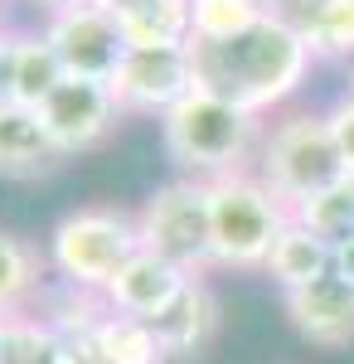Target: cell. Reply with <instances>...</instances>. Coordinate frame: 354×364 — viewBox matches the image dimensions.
<instances>
[{
  "label": "cell",
  "mask_w": 354,
  "mask_h": 364,
  "mask_svg": "<svg viewBox=\"0 0 354 364\" xmlns=\"http://www.w3.org/2000/svg\"><path fill=\"white\" fill-rule=\"evenodd\" d=\"M326 117H330V132H335V146H340V161H345V175L354 180V97H335L326 107Z\"/></svg>",
  "instance_id": "cell-24"
},
{
  "label": "cell",
  "mask_w": 354,
  "mask_h": 364,
  "mask_svg": "<svg viewBox=\"0 0 354 364\" xmlns=\"http://www.w3.org/2000/svg\"><path fill=\"white\" fill-rule=\"evenodd\" d=\"M39 34L54 44L58 63L68 78H97V83H112L117 63L127 58V39H122V25L112 20L107 10L87 5V0H73L63 10H49L34 20Z\"/></svg>",
  "instance_id": "cell-8"
},
{
  "label": "cell",
  "mask_w": 354,
  "mask_h": 364,
  "mask_svg": "<svg viewBox=\"0 0 354 364\" xmlns=\"http://www.w3.org/2000/svg\"><path fill=\"white\" fill-rule=\"evenodd\" d=\"M0 364H58V331L39 306L0 321Z\"/></svg>",
  "instance_id": "cell-19"
},
{
  "label": "cell",
  "mask_w": 354,
  "mask_h": 364,
  "mask_svg": "<svg viewBox=\"0 0 354 364\" xmlns=\"http://www.w3.org/2000/svg\"><path fill=\"white\" fill-rule=\"evenodd\" d=\"M39 122L54 141V151L63 161H78V156H92L97 146H107L127 112L117 107V92L112 83H97V78H63V83L44 97L39 107Z\"/></svg>",
  "instance_id": "cell-7"
},
{
  "label": "cell",
  "mask_w": 354,
  "mask_h": 364,
  "mask_svg": "<svg viewBox=\"0 0 354 364\" xmlns=\"http://www.w3.org/2000/svg\"><path fill=\"white\" fill-rule=\"evenodd\" d=\"M281 316L311 350H350L354 345V287L326 272L321 282L301 287V291H281Z\"/></svg>",
  "instance_id": "cell-10"
},
{
  "label": "cell",
  "mask_w": 354,
  "mask_h": 364,
  "mask_svg": "<svg viewBox=\"0 0 354 364\" xmlns=\"http://www.w3.org/2000/svg\"><path fill=\"white\" fill-rule=\"evenodd\" d=\"M190 282V272H180L175 262H165L161 252L141 248L117 277L112 287L102 291V306L112 316H136V321H156L175 296H180V287Z\"/></svg>",
  "instance_id": "cell-11"
},
{
  "label": "cell",
  "mask_w": 354,
  "mask_h": 364,
  "mask_svg": "<svg viewBox=\"0 0 354 364\" xmlns=\"http://www.w3.org/2000/svg\"><path fill=\"white\" fill-rule=\"evenodd\" d=\"M0 102H10V34L0 39Z\"/></svg>",
  "instance_id": "cell-28"
},
{
  "label": "cell",
  "mask_w": 354,
  "mask_h": 364,
  "mask_svg": "<svg viewBox=\"0 0 354 364\" xmlns=\"http://www.w3.org/2000/svg\"><path fill=\"white\" fill-rule=\"evenodd\" d=\"M194 44L190 49H127L112 73L117 107L141 122H161L175 102L194 92Z\"/></svg>",
  "instance_id": "cell-9"
},
{
  "label": "cell",
  "mask_w": 354,
  "mask_h": 364,
  "mask_svg": "<svg viewBox=\"0 0 354 364\" xmlns=\"http://www.w3.org/2000/svg\"><path fill=\"white\" fill-rule=\"evenodd\" d=\"M136 252H141V224L136 209H127V204H78L44 238L49 272L73 296H97V301Z\"/></svg>",
  "instance_id": "cell-3"
},
{
  "label": "cell",
  "mask_w": 354,
  "mask_h": 364,
  "mask_svg": "<svg viewBox=\"0 0 354 364\" xmlns=\"http://www.w3.org/2000/svg\"><path fill=\"white\" fill-rule=\"evenodd\" d=\"M345 97H354V63H345Z\"/></svg>",
  "instance_id": "cell-30"
},
{
  "label": "cell",
  "mask_w": 354,
  "mask_h": 364,
  "mask_svg": "<svg viewBox=\"0 0 354 364\" xmlns=\"http://www.w3.org/2000/svg\"><path fill=\"white\" fill-rule=\"evenodd\" d=\"M25 5H34L39 15H49V10H63V5H73V0H25Z\"/></svg>",
  "instance_id": "cell-29"
},
{
  "label": "cell",
  "mask_w": 354,
  "mask_h": 364,
  "mask_svg": "<svg viewBox=\"0 0 354 364\" xmlns=\"http://www.w3.org/2000/svg\"><path fill=\"white\" fill-rule=\"evenodd\" d=\"M10 29H15V25H10V20H5V0H0V39H5V34H10Z\"/></svg>",
  "instance_id": "cell-31"
},
{
  "label": "cell",
  "mask_w": 354,
  "mask_h": 364,
  "mask_svg": "<svg viewBox=\"0 0 354 364\" xmlns=\"http://www.w3.org/2000/svg\"><path fill=\"white\" fill-rule=\"evenodd\" d=\"M58 166L63 156L54 151L39 112L20 102H0V180H39Z\"/></svg>",
  "instance_id": "cell-13"
},
{
  "label": "cell",
  "mask_w": 354,
  "mask_h": 364,
  "mask_svg": "<svg viewBox=\"0 0 354 364\" xmlns=\"http://www.w3.org/2000/svg\"><path fill=\"white\" fill-rule=\"evenodd\" d=\"M291 219L306 224L316 238H326L330 248H340L345 238H354V180H340L321 195H311L306 204L291 209Z\"/></svg>",
  "instance_id": "cell-22"
},
{
  "label": "cell",
  "mask_w": 354,
  "mask_h": 364,
  "mask_svg": "<svg viewBox=\"0 0 354 364\" xmlns=\"http://www.w3.org/2000/svg\"><path fill=\"white\" fill-rule=\"evenodd\" d=\"M330 272H335L340 282H350V287H354V238H345V243L335 248V267H330Z\"/></svg>",
  "instance_id": "cell-27"
},
{
  "label": "cell",
  "mask_w": 354,
  "mask_h": 364,
  "mask_svg": "<svg viewBox=\"0 0 354 364\" xmlns=\"http://www.w3.org/2000/svg\"><path fill=\"white\" fill-rule=\"evenodd\" d=\"M44 272H49L44 248H34L29 238L10 233V228H0V321L20 316V311H34Z\"/></svg>",
  "instance_id": "cell-16"
},
{
  "label": "cell",
  "mask_w": 354,
  "mask_h": 364,
  "mask_svg": "<svg viewBox=\"0 0 354 364\" xmlns=\"http://www.w3.org/2000/svg\"><path fill=\"white\" fill-rule=\"evenodd\" d=\"M330 267H335V248H330L326 238H316L306 224L286 219L281 238L272 243V257H267L262 277H272L277 291H301V287L321 282Z\"/></svg>",
  "instance_id": "cell-15"
},
{
  "label": "cell",
  "mask_w": 354,
  "mask_h": 364,
  "mask_svg": "<svg viewBox=\"0 0 354 364\" xmlns=\"http://www.w3.org/2000/svg\"><path fill=\"white\" fill-rule=\"evenodd\" d=\"M122 39H127V49H190V0H156L136 15H127Z\"/></svg>",
  "instance_id": "cell-18"
},
{
  "label": "cell",
  "mask_w": 354,
  "mask_h": 364,
  "mask_svg": "<svg viewBox=\"0 0 354 364\" xmlns=\"http://www.w3.org/2000/svg\"><path fill=\"white\" fill-rule=\"evenodd\" d=\"M151 331L161 336L165 355L175 364H194L218 336V296L209 277H190L180 287V296L151 321Z\"/></svg>",
  "instance_id": "cell-12"
},
{
  "label": "cell",
  "mask_w": 354,
  "mask_h": 364,
  "mask_svg": "<svg viewBox=\"0 0 354 364\" xmlns=\"http://www.w3.org/2000/svg\"><path fill=\"white\" fill-rule=\"evenodd\" d=\"M311 68L316 58L306 49V39L272 15L233 39L194 44V83L262 122L296 102L301 87L311 83Z\"/></svg>",
  "instance_id": "cell-1"
},
{
  "label": "cell",
  "mask_w": 354,
  "mask_h": 364,
  "mask_svg": "<svg viewBox=\"0 0 354 364\" xmlns=\"http://www.w3.org/2000/svg\"><path fill=\"white\" fill-rule=\"evenodd\" d=\"M262 20H267V5H262V0H190L194 44H218V39H233V34L262 25Z\"/></svg>",
  "instance_id": "cell-23"
},
{
  "label": "cell",
  "mask_w": 354,
  "mask_h": 364,
  "mask_svg": "<svg viewBox=\"0 0 354 364\" xmlns=\"http://www.w3.org/2000/svg\"><path fill=\"white\" fill-rule=\"evenodd\" d=\"M301 39L316 63H354V0H321Z\"/></svg>",
  "instance_id": "cell-21"
},
{
  "label": "cell",
  "mask_w": 354,
  "mask_h": 364,
  "mask_svg": "<svg viewBox=\"0 0 354 364\" xmlns=\"http://www.w3.org/2000/svg\"><path fill=\"white\" fill-rule=\"evenodd\" d=\"M267 5V15L272 20H281V25H291L301 34V29L316 20V10H321V0H262Z\"/></svg>",
  "instance_id": "cell-25"
},
{
  "label": "cell",
  "mask_w": 354,
  "mask_h": 364,
  "mask_svg": "<svg viewBox=\"0 0 354 364\" xmlns=\"http://www.w3.org/2000/svg\"><path fill=\"white\" fill-rule=\"evenodd\" d=\"M63 63H58L54 44L39 34V25L10 29V102L20 107H44V97L63 83Z\"/></svg>",
  "instance_id": "cell-14"
},
{
  "label": "cell",
  "mask_w": 354,
  "mask_h": 364,
  "mask_svg": "<svg viewBox=\"0 0 354 364\" xmlns=\"http://www.w3.org/2000/svg\"><path fill=\"white\" fill-rule=\"evenodd\" d=\"M141 248L161 252L190 277L214 272V224H209V185L199 180H165L136 204Z\"/></svg>",
  "instance_id": "cell-6"
},
{
  "label": "cell",
  "mask_w": 354,
  "mask_h": 364,
  "mask_svg": "<svg viewBox=\"0 0 354 364\" xmlns=\"http://www.w3.org/2000/svg\"><path fill=\"white\" fill-rule=\"evenodd\" d=\"M58 331V364H107L102 355V340H97V326H102V301L97 296H73L54 311H44Z\"/></svg>",
  "instance_id": "cell-17"
},
{
  "label": "cell",
  "mask_w": 354,
  "mask_h": 364,
  "mask_svg": "<svg viewBox=\"0 0 354 364\" xmlns=\"http://www.w3.org/2000/svg\"><path fill=\"white\" fill-rule=\"evenodd\" d=\"M252 170L286 209H296L311 195L350 180L326 107H286V112L267 117Z\"/></svg>",
  "instance_id": "cell-4"
},
{
  "label": "cell",
  "mask_w": 354,
  "mask_h": 364,
  "mask_svg": "<svg viewBox=\"0 0 354 364\" xmlns=\"http://www.w3.org/2000/svg\"><path fill=\"white\" fill-rule=\"evenodd\" d=\"M97 340H102L107 364H175L170 355H165L161 336L151 331V321H136V316H112L107 306H102Z\"/></svg>",
  "instance_id": "cell-20"
},
{
  "label": "cell",
  "mask_w": 354,
  "mask_h": 364,
  "mask_svg": "<svg viewBox=\"0 0 354 364\" xmlns=\"http://www.w3.org/2000/svg\"><path fill=\"white\" fill-rule=\"evenodd\" d=\"M87 5H97V10H107L112 20L122 25L127 15H136V10H146V5H156V0H87Z\"/></svg>",
  "instance_id": "cell-26"
},
{
  "label": "cell",
  "mask_w": 354,
  "mask_h": 364,
  "mask_svg": "<svg viewBox=\"0 0 354 364\" xmlns=\"http://www.w3.org/2000/svg\"><path fill=\"white\" fill-rule=\"evenodd\" d=\"M291 219V209L257 180V170H238L209 185V224H214V272H262L272 243Z\"/></svg>",
  "instance_id": "cell-5"
},
{
  "label": "cell",
  "mask_w": 354,
  "mask_h": 364,
  "mask_svg": "<svg viewBox=\"0 0 354 364\" xmlns=\"http://www.w3.org/2000/svg\"><path fill=\"white\" fill-rule=\"evenodd\" d=\"M262 127H267L262 117L243 112V107L223 102L214 92H204V87H194L185 102H175L156 122L165 161L175 166V175L199 180V185H214L223 175L252 170Z\"/></svg>",
  "instance_id": "cell-2"
}]
</instances>
